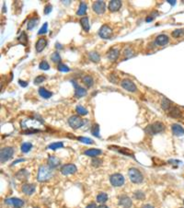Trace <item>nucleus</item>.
<instances>
[{"label":"nucleus","mask_w":184,"mask_h":208,"mask_svg":"<svg viewBox=\"0 0 184 208\" xmlns=\"http://www.w3.org/2000/svg\"><path fill=\"white\" fill-rule=\"evenodd\" d=\"M119 55H120V51L118 49H115V48L110 49L109 53H108V58L110 60H112V61L116 60L119 57Z\"/></svg>","instance_id":"b1692460"},{"label":"nucleus","mask_w":184,"mask_h":208,"mask_svg":"<svg viewBox=\"0 0 184 208\" xmlns=\"http://www.w3.org/2000/svg\"><path fill=\"white\" fill-rule=\"evenodd\" d=\"M39 67H40V69L41 70H49L50 69V65L48 64L47 61L44 60V61H41V62L40 63Z\"/></svg>","instance_id":"ea45409f"},{"label":"nucleus","mask_w":184,"mask_h":208,"mask_svg":"<svg viewBox=\"0 0 184 208\" xmlns=\"http://www.w3.org/2000/svg\"><path fill=\"white\" fill-rule=\"evenodd\" d=\"M45 79H46V76H37L36 78L34 79V84H35V85L41 84V83H42Z\"/></svg>","instance_id":"49530a36"},{"label":"nucleus","mask_w":184,"mask_h":208,"mask_svg":"<svg viewBox=\"0 0 184 208\" xmlns=\"http://www.w3.org/2000/svg\"><path fill=\"white\" fill-rule=\"evenodd\" d=\"M18 40H19V42H21L23 45H26V44L28 43V37H27V34H26L24 32H22V33H21L20 36L18 38Z\"/></svg>","instance_id":"f704fd0d"},{"label":"nucleus","mask_w":184,"mask_h":208,"mask_svg":"<svg viewBox=\"0 0 184 208\" xmlns=\"http://www.w3.org/2000/svg\"><path fill=\"white\" fill-rule=\"evenodd\" d=\"M76 112L79 114V115H86V114H88V110L87 109H85L83 106H81V105H77L76 106Z\"/></svg>","instance_id":"c9c22d12"},{"label":"nucleus","mask_w":184,"mask_h":208,"mask_svg":"<svg viewBox=\"0 0 184 208\" xmlns=\"http://www.w3.org/2000/svg\"><path fill=\"white\" fill-rule=\"evenodd\" d=\"M39 94L41 97L44 98V99H49L53 96V93L49 90H47L45 88H40L39 89Z\"/></svg>","instance_id":"393cba45"},{"label":"nucleus","mask_w":184,"mask_h":208,"mask_svg":"<svg viewBox=\"0 0 184 208\" xmlns=\"http://www.w3.org/2000/svg\"><path fill=\"white\" fill-rule=\"evenodd\" d=\"M169 41V38L165 34L158 35V36L156 38V44L159 45V46H164V45H166Z\"/></svg>","instance_id":"dca6fc26"},{"label":"nucleus","mask_w":184,"mask_h":208,"mask_svg":"<svg viewBox=\"0 0 184 208\" xmlns=\"http://www.w3.org/2000/svg\"><path fill=\"white\" fill-rule=\"evenodd\" d=\"M84 154L86 156H88V157H97V156L101 154V149H97V148H90V149L86 150L84 152Z\"/></svg>","instance_id":"5701e85b"},{"label":"nucleus","mask_w":184,"mask_h":208,"mask_svg":"<svg viewBox=\"0 0 184 208\" xmlns=\"http://www.w3.org/2000/svg\"><path fill=\"white\" fill-rule=\"evenodd\" d=\"M78 141H80L81 143H84V144H88V145H91L93 144V140L90 138H88V137H77Z\"/></svg>","instance_id":"37998d69"},{"label":"nucleus","mask_w":184,"mask_h":208,"mask_svg":"<svg viewBox=\"0 0 184 208\" xmlns=\"http://www.w3.org/2000/svg\"><path fill=\"white\" fill-rule=\"evenodd\" d=\"M53 169H51L49 166H41L38 172V180L39 181H46L53 176Z\"/></svg>","instance_id":"f03ea898"},{"label":"nucleus","mask_w":184,"mask_h":208,"mask_svg":"<svg viewBox=\"0 0 184 208\" xmlns=\"http://www.w3.org/2000/svg\"><path fill=\"white\" fill-rule=\"evenodd\" d=\"M80 24L83 28V30L85 32H88L89 29H90V26H89V19L88 17H83L81 18L80 20Z\"/></svg>","instance_id":"4be33fe9"},{"label":"nucleus","mask_w":184,"mask_h":208,"mask_svg":"<svg viewBox=\"0 0 184 208\" xmlns=\"http://www.w3.org/2000/svg\"><path fill=\"white\" fill-rule=\"evenodd\" d=\"M47 30H48V23H44V24L42 25V27L39 30L38 34H40V35L44 34V33H46V32H47Z\"/></svg>","instance_id":"a18cd8bd"},{"label":"nucleus","mask_w":184,"mask_h":208,"mask_svg":"<svg viewBox=\"0 0 184 208\" xmlns=\"http://www.w3.org/2000/svg\"><path fill=\"white\" fill-rule=\"evenodd\" d=\"M112 34V30L108 25H103L99 31V35L102 39H109Z\"/></svg>","instance_id":"9d476101"},{"label":"nucleus","mask_w":184,"mask_h":208,"mask_svg":"<svg viewBox=\"0 0 184 208\" xmlns=\"http://www.w3.org/2000/svg\"><path fill=\"white\" fill-rule=\"evenodd\" d=\"M19 85H20L21 87H27V86H28V83H27L26 81H21V80H19Z\"/></svg>","instance_id":"3c124183"},{"label":"nucleus","mask_w":184,"mask_h":208,"mask_svg":"<svg viewBox=\"0 0 184 208\" xmlns=\"http://www.w3.org/2000/svg\"><path fill=\"white\" fill-rule=\"evenodd\" d=\"M60 165V159L54 156H50L48 158V166L51 169H55Z\"/></svg>","instance_id":"6ab92c4d"},{"label":"nucleus","mask_w":184,"mask_h":208,"mask_svg":"<svg viewBox=\"0 0 184 208\" xmlns=\"http://www.w3.org/2000/svg\"><path fill=\"white\" fill-rule=\"evenodd\" d=\"M14 154V149L13 147L10 146H6L1 149L0 151V161L2 163H5L6 161H7L8 159L11 158V157Z\"/></svg>","instance_id":"39448f33"},{"label":"nucleus","mask_w":184,"mask_h":208,"mask_svg":"<svg viewBox=\"0 0 184 208\" xmlns=\"http://www.w3.org/2000/svg\"><path fill=\"white\" fill-rule=\"evenodd\" d=\"M171 102L167 99V98H163L162 99V102H161V107L163 110H169L171 108Z\"/></svg>","instance_id":"2f4dec72"},{"label":"nucleus","mask_w":184,"mask_h":208,"mask_svg":"<svg viewBox=\"0 0 184 208\" xmlns=\"http://www.w3.org/2000/svg\"><path fill=\"white\" fill-rule=\"evenodd\" d=\"M51 59H52V61H53V63H59V62L61 61V56H60L59 53L55 52V53H53V54L51 55Z\"/></svg>","instance_id":"4c0bfd02"},{"label":"nucleus","mask_w":184,"mask_h":208,"mask_svg":"<svg viewBox=\"0 0 184 208\" xmlns=\"http://www.w3.org/2000/svg\"><path fill=\"white\" fill-rule=\"evenodd\" d=\"M142 208H154V207H153L151 205H145V206H144Z\"/></svg>","instance_id":"6e6d98bb"},{"label":"nucleus","mask_w":184,"mask_h":208,"mask_svg":"<svg viewBox=\"0 0 184 208\" xmlns=\"http://www.w3.org/2000/svg\"><path fill=\"white\" fill-rule=\"evenodd\" d=\"M91 165L93 166V167H99V166H101V159H99V158H94L93 159H92V161H91Z\"/></svg>","instance_id":"de8ad7c7"},{"label":"nucleus","mask_w":184,"mask_h":208,"mask_svg":"<svg viewBox=\"0 0 184 208\" xmlns=\"http://www.w3.org/2000/svg\"><path fill=\"white\" fill-rule=\"evenodd\" d=\"M64 146V144L62 142H56V143H52L51 145H48V148L52 149V150H55L58 148H61Z\"/></svg>","instance_id":"72a5a7b5"},{"label":"nucleus","mask_w":184,"mask_h":208,"mask_svg":"<svg viewBox=\"0 0 184 208\" xmlns=\"http://www.w3.org/2000/svg\"><path fill=\"white\" fill-rule=\"evenodd\" d=\"M35 208H38V207H35Z\"/></svg>","instance_id":"bf43d9fd"},{"label":"nucleus","mask_w":184,"mask_h":208,"mask_svg":"<svg viewBox=\"0 0 184 208\" xmlns=\"http://www.w3.org/2000/svg\"><path fill=\"white\" fill-rule=\"evenodd\" d=\"M41 125H42V124L40 121H38L37 119H33V118H30V119L24 120L21 123V126L24 129L27 130V131L24 132L25 134H32V133L39 132L40 130H38L37 128L39 126H41Z\"/></svg>","instance_id":"f257e3e1"},{"label":"nucleus","mask_w":184,"mask_h":208,"mask_svg":"<svg viewBox=\"0 0 184 208\" xmlns=\"http://www.w3.org/2000/svg\"><path fill=\"white\" fill-rule=\"evenodd\" d=\"M92 9L97 14H103L106 10V4L104 1H95L92 4Z\"/></svg>","instance_id":"1a4fd4ad"},{"label":"nucleus","mask_w":184,"mask_h":208,"mask_svg":"<svg viewBox=\"0 0 184 208\" xmlns=\"http://www.w3.org/2000/svg\"><path fill=\"white\" fill-rule=\"evenodd\" d=\"M52 9H53V6H52V5H47L45 7H44V14H49L51 11H52Z\"/></svg>","instance_id":"09e8293b"},{"label":"nucleus","mask_w":184,"mask_h":208,"mask_svg":"<svg viewBox=\"0 0 184 208\" xmlns=\"http://www.w3.org/2000/svg\"><path fill=\"white\" fill-rule=\"evenodd\" d=\"M86 208H98V207H97L96 204L92 203V204H89L88 206H87V207H86Z\"/></svg>","instance_id":"603ef678"},{"label":"nucleus","mask_w":184,"mask_h":208,"mask_svg":"<svg viewBox=\"0 0 184 208\" xmlns=\"http://www.w3.org/2000/svg\"><path fill=\"white\" fill-rule=\"evenodd\" d=\"M168 3H169L170 5L174 6V5H175V4L177 3V1H175V0H173V1H169H169H168Z\"/></svg>","instance_id":"5fc2aeb1"},{"label":"nucleus","mask_w":184,"mask_h":208,"mask_svg":"<svg viewBox=\"0 0 184 208\" xmlns=\"http://www.w3.org/2000/svg\"><path fill=\"white\" fill-rule=\"evenodd\" d=\"M183 203H184V201H183Z\"/></svg>","instance_id":"052dcab7"},{"label":"nucleus","mask_w":184,"mask_h":208,"mask_svg":"<svg viewBox=\"0 0 184 208\" xmlns=\"http://www.w3.org/2000/svg\"><path fill=\"white\" fill-rule=\"evenodd\" d=\"M88 57H89V59H90L92 62H94V63H98V62H100V60H101V55H100L97 52H90V53L88 54Z\"/></svg>","instance_id":"c85d7f7f"},{"label":"nucleus","mask_w":184,"mask_h":208,"mask_svg":"<svg viewBox=\"0 0 184 208\" xmlns=\"http://www.w3.org/2000/svg\"><path fill=\"white\" fill-rule=\"evenodd\" d=\"M29 172L26 171V170H21V171H19L17 175H16V177L19 179V180H26L27 179H28V177H29Z\"/></svg>","instance_id":"cd10ccee"},{"label":"nucleus","mask_w":184,"mask_h":208,"mask_svg":"<svg viewBox=\"0 0 184 208\" xmlns=\"http://www.w3.org/2000/svg\"><path fill=\"white\" fill-rule=\"evenodd\" d=\"M87 10H88V6L85 2H81L80 5H79V7H78V10L76 11V14L78 16H84L86 13H87Z\"/></svg>","instance_id":"a878e982"},{"label":"nucleus","mask_w":184,"mask_h":208,"mask_svg":"<svg viewBox=\"0 0 184 208\" xmlns=\"http://www.w3.org/2000/svg\"><path fill=\"white\" fill-rule=\"evenodd\" d=\"M39 22V18L38 17H34V18H32L29 21H28V30H32Z\"/></svg>","instance_id":"c756f323"},{"label":"nucleus","mask_w":184,"mask_h":208,"mask_svg":"<svg viewBox=\"0 0 184 208\" xmlns=\"http://www.w3.org/2000/svg\"><path fill=\"white\" fill-rule=\"evenodd\" d=\"M85 120H83L81 117L77 115H73L68 119V124L73 128V129H78L84 125Z\"/></svg>","instance_id":"423d86ee"},{"label":"nucleus","mask_w":184,"mask_h":208,"mask_svg":"<svg viewBox=\"0 0 184 208\" xmlns=\"http://www.w3.org/2000/svg\"><path fill=\"white\" fill-rule=\"evenodd\" d=\"M184 35V29H177L172 32V36L174 38H180Z\"/></svg>","instance_id":"e433bc0d"},{"label":"nucleus","mask_w":184,"mask_h":208,"mask_svg":"<svg viewBox=\"0 0 184 208\" xmlns=\"http://www.w3.org/2000/svg\"><path fill=\"white\" fill-rule=\"evenodd\" d=\"M128 175H129L131 181L134 183H141L144 180L143 174L140 172V171H138L135 168H131L128 171Z\"/></svg>","instance_id":"20e7f679"},{"label":"nucleus","mask_w":184,"mask_h":208,"mask_svg":"<svg viewBox=\"0 0 184 208\" xmlns=\"http://www.w3.org/2000/svg\"><path fill=\"white\" fill-rule=\"evenodd\" d=\"M91 133H92L93 136H97V137H100V127H99L98 124H95V125L92 127V129H91Z\"/></svg>","instance_id":"a19ab883"},{"label":"nucleus","mask_w":184,"mask_h":208,"mask_svg":"<svg viewBox=\"0 0 184 208\" xmlns=\"http://www.w3.org/2000/svg\"><path fill=\"white\" fill-rule=\"evenodd\" d=\"M171 130H172L173 135L176 136H182L184 135V128L178 124H174L171 126Z\"/></svg>","instance_id":"2eb2a0df"},{"label":"nucleus","mask_w":184,"mask_h":208,"mask_svg":"<svg viewBox=\"0 0 184 208\" xmlns=\"http://www.w3.org/2000/svg\"><path fill=\"white\" fill-rule=\"evenodd\" d=\"M6 205H9V206H12L16 208H20L24 206V202L19 198H8V199H6Z\"/></svg>","instance_id":"f8f14e48"},{"label":"nucleus","mask_w":184,"mask_h":208,"mask_svg":"<svg viewBox=\"0 0 184 208\" xmlns=\"http://www.w3.org/2000/svg\"><path fill=\"white\" fill-rule=\"evenodd\" d=\"M98 208H109V207H108V206H104V205H101V206H98Z\"/></svg>","instance_id":"4d7b16f0"},{"label":"nucleus","mask_w":184,"mask_h":208,"mask_svg":"<svg viewBox=\"0 0 184 208\" xmlns=\"http://www.w3.org/2000/svg\"><path fill=\"white\" fill-rule=\"evenodd\" d=\"M153 20H154V18H153V17H151V16H148L147 19H146V21H147V22H151V21H152Z\"/></svg>","instance_id":"864d4df0"},{"label":"nucleus","mask_w":184,"mask_h":208,"mask_svg":"<svg viewBox=\"0 0 184 208\" xmlns=\"http://www.w3.org/2000/svg\"><path fill=\"white\" fill-rule=\"evenodd\" d=\"M57 69L59 70V71H61V72H69L70 71L69 67L66 65L63 64V63H59V65L57 67Z\"/></svg>","instance_id":"79ce46f5"},{"label":"nucleus","mask_w":184,"mask_h":208,"mask_svg":"<svg viewBox=\"0 0 184 208\" xmlns=\"http://www.w3.org/2000/svg\"><path fill=\"white\" fill-rule=\"evenodd\" d=\"M119 204L122 206V207L129 208L132 206V200L128 197V196H125V195H122L120 197V200H119Z\"/></svg>","instance_id":"a211bd4d"},{"label":"nucleus","mask_w":184,"mask_h":208,"mask_svg":"<svg viewBox=\"0 0 184 208\" xmlns=\"http://www.w3.org/2000/svg\"><path fill=\"white\" fill-rule=\"evenodd\" d=\"M72 82H73V85L75 86V96L76 98H81V97H84V96L87 95V89H86L78 86L75 81H72Z\"/></svg>","instance_id":"ddd939ff"},{"label":"nucleus","mask_w":184,"mask_h":208,"mask_svg":"<svg viewBox=\"0 0 184 208\" xmlns=\"http://www.w3.org/2000/svg\"><path fill=\"white\" fill-rule=\"evenodd\" d=\"M107 200H108V195H107L105 193H101L98 194V196H97V202H98V203L103 204V203H105Z\"/></svg>","instance_id":"7c9ffc66"},{"label":"nucleus","mask_w":184,"mask_h":208,"mask_svg":"<svg viewBox=\"0 0 184 208\" xmlns=\"http://www.w3.org/2000/svg\"><path fill=\"white\" fill-rule=\"evenodd\" d=\"M110 183L115 187H120L124 183V177L120 173L112 174L110 178Z\"/></svg>","instance_id":"6e6552de"},{"label":"nucleus","mask_w":184,"mask_h":208,"mask_svg":"<svg viewBox=\"0 0 184 208\" xmlns=\"http://www.w3.org/2000/svg\"><path fill=\"white\" fill-rule=\"evenodd\" d=\"M169 115L170 117H172V118L179 119V118L182 117V111H181V110H180L179 108H177V107H172V106H171V108H170L169 110Z\"/></svg>","instance_id":"aec40b11"},{"label":"nucleus","mask_w":184,"mask_h":208,"mask_svg":"<svg viewBox=\"0 0 184 208\" xmlns=\"http://www.w3.org/2000/svg\"><path fill=\"white\" fill-rule=\"evenodd\" d=\"M123 54L125 56V58H130L134 55V51L130 48V47H127L124 51H123Z\"/></svg>","instance_id":"58836bf2"},{"label":"nucleus","mask_w":184,"mask_h":208,"mask_svg":"<svg viewBox=\"0 0 184 208\" xmlns=\"http://www.w3.org/2000/svg\"><path fill=\"white\" fill-rule=\"evenodd\" d=\"M135 197L138 200H144L145 199V193L141 191H136L135 193Z\"/></svg>","instance_id":"c03bdc74"},{"label":"nucleus","mask_w":184,"mask_h":208,"mask_svg":"<svg viewBox=\"0 0 184 208\" xmlns=\"http://www.w3.org/2000/svg\"><path fill=\"white\" fill-rule=\"evenodd\" d=\"M110 80L112 82V83H116L117 82V76H115L113 74L110 76Z\"/></svg>","instance_id":"8fccbe9b"},{"label":"nucleus","mask_w":184,"mask_h":208,"mask_svg":"<svg viewBox=\"0 0 184 208\" xmlns=\"http://www.w3.org/2000/svg\"><path fill=\"white\" fill-rule=\"evenodd\" d=\"M122 6V1L120 0H111L109 3V9L111 12L118 11Z\"/></svg>","instance_id":"f3484780"},{"label":"nucleus","mask_w":184,"mask_h":208,"mask_svg":"<svg viewBox=\"0 0 184 208\" xmlns=\"http://www.w3.org/2000/svg\"><path fill=\"white\" fill-rule=\"evenodd\" d=\"M61 172L63 175H70L76 172V167L74 164H66L61 168Z\"/></svg>","instance_id":"9b49d317"},{"label":"nucleus","mask_w":184,"mask_h":208,"mask_svg":"<svg viewBox=\"0 0 184 208\" xmlns=\"http://www.w3.org/2000/svg\"><path fill=\"white\" fill-rule=\"evenodd\" d=\"M121 86L122 89H124L125 90L129 92H135L137 90V87L135 84V82H133L131 79H128V78L122 79L121 82Z\"/></svg>","instance_id":"0eeeda50"},{"label":"nucleus","mask_w":184,"mask_h":208,"mask_svg":"<svg viewBox=\"0 0 184 208\" xmlns=\"http://www.w3.org/2000/svg\"><path fill=\"white\" fill-rule=\"evenodd\" d=\"M32 147V143H29V142H26V143H23L21 145V151L23 153H28Z\"/></svg>","instance_id":"473e14b6"},{"label":"nucleus","mask_w":184,"mask_h":208,"mask_svg":"<svg viewBox=\"0 0 184 208\" xmlns=\"http://www.w3.org/2000/svg\"><path fill=\"white\" fill-rule=\"evenodd\" d=\"M46 45H47V40H46L44 37L40 38V39L37 41L36 45H35L37 53H41V52H42L43 49L46 47Z\"/></svg>","instance_id":"4468645a"},{"label":"nucleus","mask_w":184,"mask_h":208,"mask_svg":"<svg viewBox=\"0 0 184 208\" xmlns=\"http://www.w3.org/2000/svg\"><path fill=\"white\" fill-rule=\"evenodd\" d=\"M22 192L27 195H32L35 192V185L30 184V183L24 184L22 186Z\"/></svg>","instance_id":"412c9836"},{"label":"nucleus","mask_w":184,"mask_h":208,"mask_svg":"<svg viewBox=\"0 0 184 208\" xmlns=\"http://www.w3.org/2000/svg\"><path fill=\"white\" fill-rule=\"evenodd\" d=\"M82 81H83V83L88 88H91L93 86V84H94V80H93L92 76H83Z\"/></svg>","instance_id":"bb28decb"},{"label":"nucleus","mask_w":184,"mask_h":208,"mask_svg":"<svg viewBox=\"0 0 184 208\" xmlns=\"http://www.w3.org/2000/svg\"><path fill=\"white\" fill-rule=\"evenodd\" d=\"M182 2H183V3H184V1H182Z\"/></svg>","instance_id":"13d9d810"},{"label":"nucleus","mask_w":184,"mask_h":208,"mask_svg":"<svg viewBox=\"0 0 184 208\" xmlns=\"http://www.w3.org/2000/svg\"><path fill=\"white\" fill-rule=\"evenodd\" d=\"M165 125L164 124L160 123V122H156L150 125H148L146 128V132L150 136H154L159 133H162L163 131H165Z\"/></svg>","instance_id":"7ed1b4c3"}]
</instances>
